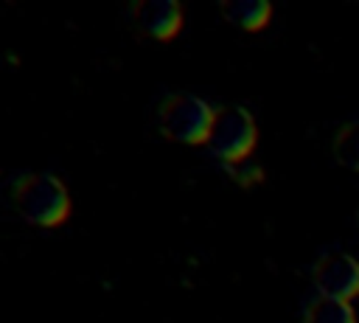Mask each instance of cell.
Listing matches in <instances>:
<instances>
[{"label": "cell", "mask_w": 359, "mask_h": 323, "mask_svg": "<svg viewBox=\"0 0 359 323\" xmlns=\"http://www.w3.org/2000/svg\"><path fill=\"white\" fill-rule=\"evenodd\" d=\"M14 208L31 225L53 228L67 216L70 199H67L65 185L56 177H50V174H28L14 185Z\"/></svg>", "instance_id": "cell-1"}, {"label": "cell", "mask_w": 359, "mask_h": 323, "mask_svg": "<svg viewBox=\"0 0 359 323\" xmlns=\"http://www.w3.org/2000/svg\"><path fill=\"white\" fill-rule=\"evenodd\" d=\"M205 143L224 163H236V160L250 157V152L255 146V121H252V115L241 107H219L213 112L210 135H208Z\"/></svg>", "instance_id": "cell-2"}, {"label": "cell", "mask_w": 359, "mask_h": 323, "mask_svg": "<svg viewBox=\"0 0 359 323\" xmlns=\"http://www.w3.org/2000/svg\"><path fill=\"white\" fill-rule=\"evenodd\" d=\"M210 104L196 95H171L160 107V129L165 138L180 143H205L213 124Z\"/></svg>", "instance_id": "cell-3"}, {"label": "cell", "mask_w": 359, "mask_h": 323, "mask_svg": "<svg viewBox=\"0 0 359 323\" xmlns=\"http://www.w3.org/2000/svg\"><path fill=\"white\" fill-rule=\"evenodd\" d=\"M314 284L323 298L348 301L359 292V261L345 253H328L314 267Z\"/></svg>", "instance_id": "cell-4"}, {"label": "cell", "mask_w": 359, "mask_h": 323, "mask_svg": "<svg viewBox=\"0 0 359 323\" xmlns=\"http://www.w3.org/2000/svg\"><path fill=\"white\" fill-rule=\"evenodd\" d=\"M135 28L151 39H171L182 25V11L174 0H140L132 8Z\"/></svg>", "instance_id": "cell-5"}, {"label": "cell", "mask_w": 359, "mask_h": 323, "mask_svg": "<svg viewBox=\"0 0 359 323\" xmlns=\"http://www.w3.org/2000/svg\"><path fill=\"white\" fill-rule=\"evenodd\" d=\"M222 14H224L233 25H238V28L258 31V28L266 25L272 8H269V3H264V0H227V3H222Z\"/></svg>", "instance_id": "cell-6"}, {"label": "cell", "mask_w": 359, "mask_h": 323, "mask_svg": "<svg viewBox=\"0 0 359 323\" xmlns=\"http://www.w3.org/2000/svg\"><path fill=\"white\" fill-rule=\"evenodd\" d=\"M306 323H356V320H353V309L348 306V301L317 298L306 309Z\"/></svg>", "instance_id": "cell-7"}, {"label": "cell", "mask_w": 359, "mask_h": 323, "mask_svg": "<svg viewBox=\"0 0 359 323\" xmlns=\"http://www.w3.org/2000/svg\"><path fill=\"white\" fill-rule=\"evenodd\" d=\"M334 154L345 169L359 171V121H351L337 132Z\"/></svg>", "instance_id": "cell-8"}, {"label": "cell", "mask_w": 359, "mask_h": 323, "mask_svg": "<svg viewBox=\"0 0 359 323\" xmlns=\"http://www.w3.org/2000/svg\"><path fill=\"white\" fill-rule=\"evenodd\" d=\"M224 166H227V174H230L238 185H255V183H261V177H264L261 166H258L255 160H250V157L236 160V163H224Z\"/></svg>", "instance_id": "cell-9"}]
</instances>
